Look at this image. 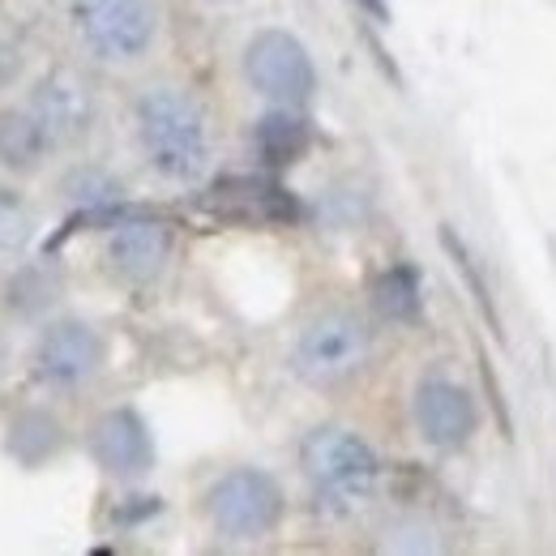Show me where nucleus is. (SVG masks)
<instances>
[{
    "mask_svg": "<svg viewBox=\"0 0 556 556\" xmlns=\"http://www.w3.org/2000/svg\"><path fill=\"white\" fill-rule=\"evenodd\" d=\"M244 77L278 108H300L317 90V70L304 43L287 30H257L244 48Z\"/></svg>",
    "mask_w": 556,
    "mask_h": 556,
    "instance_id": "obj_6",
    "label": "nucleus"
},
{
    "mask_svg": "<svg viewBox=\"0 0 556 556\" xmlns=\"http://www.w3.org/2000/svg\"><path fill=\"white\" fill-rule=\"evenodd\" d=\"M70 17L77 39L99 61H112V65L146 56L159 35L154 0H73Z\"/></svg>",
    "mask_w": 556,
    "mask_h": 556,
    "instance_id": "obj_4",
    "label": "nucleus"
},
{
    "mask_svg": "<svg viewBox=\"0 0 556 556\" xmlns=\"http://www.w3.org/2000/svg\"><path fill=\"white\" fill-rule=\"evenodd\" d=\"M30 231H35L30 206H26L13 189H0V253H17V249H26Z\"/></svg>",
    "mask_w": 556,
    "mask_h": 556,
    "instance_id": "obj_20",
    "label": "nucleus"
},
{
    "mask_svg": "<svg viewBox=\"0 0 556 556\" xmlns=\"http://www.w3.org/2000/svg\"><path fill=\"white\" fill-rule=\"evenodd\" d=\"M308 146H313V129L291 108H278L270 116H262L257 129H253V150H257V159L266 167H291V163H300L308 154Z\"/></svg>",
    "mask_w": 556,
    "mask_h": 556,
    "instance_id": "obj_13",
    "label": "nucleus"
},
{
    "mask_svg": "<svg viewBox=\"0 0 556 556\" xmlns=\"http://www.w3.org/2000/svg\"><path fill=\"white\" fill-rule=\"evenodd\" d=\"M138 138L146 150V163L176 185H189L206 172L210 134L202 108L172 86L146 90L138 99Z\"/></svg>",
    "mask_w": 556,
    "mask_h": 556,
    "instance_id": "obj_1",
    "label": "nucleus"
},
{
    "mask_svg": "<svg viewBox=\"0 0 556 556\" xmlns=\"http://www.w3.org/2000/svg\"><path fill=\"white\" fill-rule=\"evenodd\" d=\"M90 454H94V463L108 476H116V480H141L154 467V437H150V428H146V419L138 412L116 407V412L94 419V428H90Z\"/></svg>",
    "mask_w": 556,
    "mask_h": 556,
    "instance_id": "obj_10",
    "label": "nucleus"
},
{
    "mask_svg": "<svg viewBox=\"0 0 556 556\" xmlns=\"http://www.w3.org/2000/svg\"><path fill=\"white\" fill-rule=\"evenodd\" d=\"M56 300V278H48V270L39 266H26L9 278V308L22 313V317H35L43 313L48 304Z\"/></svg>",
    "mask_w": 556,
    "mask_h": 556,
    "instance_id": "obj_18",
    "label": "nucleus"
},
{
    "mask_svg": "<svg viewBox=\"0 0 556 556\" xmlns=\"http://www.w3.org/2000/svg\"><path fill=\"white\" fill-rule=\"evenodd\" d=\"M416 424H419V437L428 445L458 450L476 432V403L445 372H428L416 386Z\"/></svg>",
    "mask_w": 556,
    "mask_h": 556,
    "instance_id": "obj_9",
    "label": "nucleus"
},
{
    "mask_svg": "<svg viewBox=\"0 0 556 556\" xmlns=\"http://www.w3.org/2000/svg\"><path fill=\"white\" fill-rule=\"evenodd\" d=\"M26 112L43 125V134L52 138V146H65V141L81 138L90 129L94 99H90L81 77H73L70 70H56L48 73V77H39V86L30 90Z\"/></svg>",
    "mask_w": 556,
    "mask_h": 556,
    "instance_id": "obj_11",
    "label": "nucleus"
},
{
    "mask_svg": "<svg viewBox=\"0 0 556 556\" xmlns=\"http://www.w3.org/2000/svg\"><path fill=\"white\" fill-rule=\"evenodd\" d=\"M372 304L386 321H399V326H412L419 321V275L412 266H390L386 275L372 282Z\"/></svg>",
    "mask_w": 556,
    "mask_h": 556,
    "instance_id": "obj_16",
    "label": "nucleus"
},
{
    "mask_svg": "<svg viewBox=\"0 0 556 556\" xmlns=\"http://www.w3.org/2000/svg\"><path fill=\"white\" fill-rule=\"evenodd\" d=\"M210 522L223 540L249 544L270 535L282 518V488L253 467H236L223 480H214V488L206 492Z\"/></svg>",
    "mask_w": 556,
    "mask_h": 556,
    "instance_id": "obj_5",
    "label": "nucleus"
},
{
    "mask_svg": "<svg viewBox=\"0 0 556 556\" xmlns=\"http://www.w3.org/2000/svg\"><path fill=\"white\" fill-rule=\"evenodd\" d=\"M172 257V231L146 214H129L112 227L108 236V262L112 270L129 282H150V278L163 270V262Z\"/></svg>",
    "mask_w": 556,
    "mask_h": 556,
    "instance_id": "obj_12",
    "label": "nucleus"
},
{
    "mask_svg": "<svg viewBox=\"0 0 556 556\" xmlns=\"http://www.w3.org/2000/svg\"><path fill=\"white\" fill-rule=\"evenodd\" d=\"M368 355H372V330L364 326V317L334 308L304 326V334L295 339L291 368L300 381L317 390H334L368 364Z\"/></svg>",
    "mask_w": 556,
    "mask_h": 556,
    "instance_id": "obj_3",
    "label": "nucleus"
},
{
    "mask_svg": "<svg viewBox=\"0 0 556 556\" xmlns=\"http://www.w3.org/2000/svg\"><path fill=\"white\" fill-rule=\"evenodd\" d=\"M61 445H65V428H61V419L48 416V412H22V416H13L9 437H4V450L22 467H43Z\"/></svg>",
    "mask_w": 556,
    "mask_h": 556,
    "instance_id": "obj_14",
    "label": "nucleus"
},
{
    "mask_svg": "<svg viewBox=\"0 0 556 556\" xmlns=\"http://www.w3.org/2000/svg\"><path fill=\"white\" fill-rule=\"evenodd\" d=\"M103 364V343L86 321H56L39 334V343L30 351V368L43 386L52 390H73L81 381H90Z\"/></svg>",
    "mask_w": 556,
    "mask_h": 556,
    "instance_id": "obj_8",
    "label": "nucleus"
},
{
    "mask_svg": "<svg viewBox=\"0 0 556 556\" xmlns=\"http://www.w3.org/2000/svg\"><path fill=\"white\" fill-rule=\"evenodd\" d=\"M441 244H445V253L454 257V266H458V275H463V282L471 287V295H476V304H480V313H484V321L492 326V334H501V317H496V308H492V295H488V282H484V275L476 270V257L458 244V236L445 227L441 231Z\"/></svg>",
    "mask_w": 556,
    "mask_h": 556,
    "instance_id": "obj_19",
    "label": "nucleus"
},
{
    "mask_svg": "<svg viewBox=\"0 0 556 556\" xmlns=\"http://www.w3.org/2000/svg\"><path fill=\"white\" fill-rule=\"evenodd\" d=\"M355 4H359L372 22H390V4H386V0H355Z\"/></svg>",
    "mask_w": 556,
    "mask_h": 556,
    "instance_id": "obj_21",
    "label": "nucleus"
},
{
    "mask_svg": "<svg viewBox=\"0 0 556 556\" xmlns=\"http://www.w3.org/2000/svg\"><path fill=\"white\" fill-rule=\"evenodd\" d=\"M300 467L317 492V501L339 505V509L359 505L381 476L372 445L348 428H313L300 445Z\"/></svg>",
    "mask_w": 556,
    "mask_h": 556,
    "instance_id": "obj_2",
    "label": "nucleus"
},
{
    "mask_svg": "<svg viewBox=\"0 0 556 556\" xmlns=\"http://www.w3.org/2000/svg\"><path fill=\"white\" fill-rule=\"evenodd\" d=\"M65 198L77 210H99V206H116L125 198L121 180L99 172V167H77L70 180H65Z\"/></svg>",
    "mask_w": 556,
    "mask_h": 556,
    "instance_id": "obj_17",
    "label": "nucleus"
},
{
    "mask_svg": "<svg viewBox=\"0 0 556 556\" xmlns=\"http://www.w3.org/2000/svg\"><path fill=\"white\" fill-rule=\"evenodd\" d=\"M48 150H52V138L26 108L0 116V163L9 172H35Z\"/></svg>",
    "mask_w": 556,
    "mask_h": 556,
    "instance_id": "obj_15",
    "label": "nucleus"
},
{
    "mask_svg": "<svg viewBox=\"0 0 556 556\" xmlns=\"http://www.w3.org/2000/svg\"><path fill=\"white\" fill-rule=\"evenodd\" d=\"M202 210L240 227H291L304 218L295 193L266 176H223L202 193Z\"/></svg>",
    "mask_w": 556,
    "mask_h": 556,
    "instance_id": "obj_7",
    "label": "nucleus"
}]
</instances>
